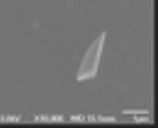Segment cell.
<instances>
[{
  "instance_id": "cell-1",
  "label": "cell",
  "mask_w": 158,
  "mask_h": 128,
  "mask_svg": "<svg viewBox=\"0 0 158 128\" xmlns=\"http://www.w3.org/2000/svg\"><path fill=\"white\" fill-rule=\"evenodd\" d=\"M104 39L105 33H102L95 39V41L91 44L90 47L88 49L79 70V80L89 79L95 75L102 50V45L104 44Z\"/></svg>"
}]
</instances>
